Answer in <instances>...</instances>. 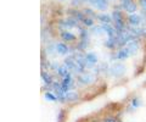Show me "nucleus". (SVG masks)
<instances>
[{"label": "nucleus", "mask_w": 146, "mask_h": 122, "mask_svg": "<svg viewBox=\"0 0 146 122\" xmlns=\"http://www.w3.org/2000/svg\"><path fill=\"white\" fill-rule=\"evenodd\" d=\"M61 87L63 89V92H68L72 87H73V79L71 76H67V77H63V81L61 83Z\"/></svg>", "instance_id": "f257e3e1"}, {"label": "nucleus", "mask_w": 146, "mask_h": 122, "mask_svg": "<svg viewBox=\"0 0 146 122\" xmlns=\"http://www.w3.org/2000/svg\"><path fill=\"white\" fill-rule=\"evenodd\" d=\"M111 73L113 76H116V77H118V76H121L123 72H124V66L121 65V64H115L111 66Z\"/></svg>", "instance_id": "f03ea898"}, {"label": "nucleus", "mask_w": 146, "mask_h": 122, "mask_svg": "<svg viewBox=\"0 0 146 122\" xmlns=\"http://www.w3.org/2000/svg\"><path fill=\"white\" fill-rule=\"evenodd\" d=\"M90 3L99 10H106L108 6L107 0H90Z\"/></svg>", "instance_id": "7ed1b4c3"}, {"label": "nucleus", "mask_w": 146, "mask_h": 122, "mask_svg": "<svg viewBox=\"0 0 146 122\" xmlns=\"http://www.w3.org/2000/svg\"><path fill=\"white\" fill-rule=\"evenodd\" d=\"M101 27H102L104 32H105V33H107L108 38H113V37H116V34H115V29H116V28H112L111 26H108V23H104Z\"/></svg>", "instance_id": "20e7f679"}, {"label": "nucleus", "mask_w": 146, "mask_h": 122, "mask_svg": "<svg viewBox=\"0 0 146 122\" xmlns=\"http://www.w3.org/2000/svg\"><path fill=\"white\" fill-rule=\"evenodd\" d=\"M128 56H130V51L128 48H123L117 53V59L118 60H125Z\"/></svg>", "instance_id": "39448f33"}, {"label": "nucleus", "mask_w": 146, "mask_h": 122, "mask_svg": "<svg viewBox=\"0 0 146 122\" xmlns=\"http://www.w3.org/2000/svg\"><path fill=\"white\" fill-rule=\"evenodd\" d=\"M56 50H57L58 54H61V55H66V54H68V51H70V49H68V47L66 44L58 43L56 45Z\"/></svg>", "instance_id": "423d86ee"}, {"label": "nucleus", "mask_w": 146, "mask_h": 122, "mask_svg": "<svg viewBox=\"0 0 146 122\" xmlns=\"http://www.w3.org/2000/svg\"><path fill=\"white\" fill-rule=\"evenodd\" d=\"M128 49H129V51H130V55H134V54L138 51V49H139V45H138V43L135 42V40L133 39V40H130L129 43H128V47H127Z\"/></svg>", "instance_id": "0eeeda50"}, {"label": "nucleus", "mask_w": 146, "mask_h": 122, "mask_svg": "<svg viewBox=\"0 0 146 122\" xmlns=\"http://www.w3.org/2000/svg\"><path fill=\"white\" fill-rule=\"evenodd\" d=\"M57 72L58 75L61 76V77H67V76H70V71H68V66L65 64L63 66H60L57 69Z\"/></svg>", "instance_id": "6e6552de"}, {"label": "nucleus", "mask_w": 146, "mask_h": 122, "mask_svg": "<svg viewBox=\"0 0 146 122\" xmlns=\"http://www.w3.org/2000/svg\"><path fill=\"white\" fill-rule=\"evenodd\" d=\"M128 20H129V23L131 26H138V25H140V22H141L140 16H138V15H130Z\"/></svg>", "instance_id": "1a4fd4ad"}, {"label": "nucleus", "mask_w": 146, "mask_h": 122, "mask_svg": "<svg viewBox=\"0 0 146 122\" xmlns=\"http://www.w3.org/2000/svg\"><path fill=\"white\" fill-rule=\"evenodd\" d=\"M85 57H86V61H88L89 65H94V64H96L98 62V56L95 55V54H93V53H89Z\"/></svg>", "instance_id": "9d476101"}, {"label": "nucleus", "mask_w": 146, "mask_h": 122, "mask_svg": "<svg viewBox=\"0 0 146 122\" xmlns=\"http://www.w3.org/2000/svg\"><path fill=\"white\" fill-rule=\"evenodd\" d=\"M61 37H62L63 40H67V42H72V40L76 39L74 34H72V33H70V32H66V31L61 33Z\"/></svg>", "instance_id": "9b49d317"}, {"label": "nucleus", "mask_w": 146, "mask_h": 122, "mask_svg": "<svg viewBox=\"0 0 146 122\" xmlns=\"http://www.w3.org/2000/svg\"><path fill=\"white\" fill-rule=\"evenodd\" d=\"M91 81H93V77H91L90 75H83V76H80V78H79V82L84 83V84L90 83Z\"/></svg>", "instance_id": "f8f14e48"}, {"label": "nucleus", "mask_w": 146, "mask_h": 122, "mask_svg": "<svg viewBox=\"0 0 146 122\" xmlns=\"http://www.w3.org/2000/svg\"><path fill=\"white\" fill-rule=\"evenodd\" d=\"M98 19H99V21L104 22V23H110V22H111V17L108 15H99Z\"/></svg>", "instance_id": "ddd939ff"}, {"label": "nucleus", "mask_w": 146, "mask_h": 122, "mask_svg": "<svg viewBox=\"0 0 146 122\" xmlns=\"http://www.w3.org/2000/svg\"><path fill=\"white\" fill-rule=\"evenodd\" d=\"M42 77H43V81H44V82L46 83V84H51V83H52V79L50 78V76L46 73V72H43V73H42Z\"/></svg>", "instance_id": "4468645a"}, {"label": "nucleus", "mask_w": 146, "mask_h": 122, "mask_svg": "<svg viewBox=\"0 0 146 122\" xmlns=\"http://www.w3.org/2000/svg\"><path fill=\"white\" fill-rule=\"evenodd\" d=\"M45 99L49 101H56L57 100V95H55L52 93H46L45 94Z\"/></svg>", "instance_id": "2eb2a0df"}, {"label": "nucleus", "mask_w": 146, "mask_h": 122, "mask_svg": "<svg viewBox=\"0 0 146 122\" xmlns=\"http://www.w3.org/2000/svg\"><path fill=\"white\" fill-rule=\"evenodd\" d=\"M67 99H68V100H71V101L77 100V99H78V94L73 93V92H70V93H67Z\"/></svg>", "instance_id": "dca6fc26"}, {"label": "nucleus", "mask_w": 146, "mask_h": 122, "mask_svg": "<svg viewBox=\"0 0 146 122\" xmlns=\"http://www.w3.org/2000/svg\"><path fill=\"white\" fill-rule=\"evenodd\" d=\"M83 23L85 26H93L94 21H93V19H90V17H85V19L83 20Z\"/></svg>", "instance_id": "f3484780"}, {"label": "nucleus", "mask_w": 146, "mask_h": 122, "mask_svg": "<svg viewBox=\"0 0 146 122\" xmlns=\"http://www.w3.org/2000/svg\"><path fill=\"white\" fill-rule=\"evenodd\" d=\"M140 105V101H139V99L138 98H135L133 101H131V107H133V109H136V107H138Z\"/></svg>", "instance_id": "a211bd4d"}, {"label": "nucleus", "mask_w": 146, "mask_h": 122, "mask_svg": "<svg viewBox=\"0 0 146 122\" xmlns=\"http://www.w3.org/2000/svg\"><path fill=\"white\" fill-rule=\"evenodd\" d=\"M85 13H88V15H90V16H95L94 11H91L90 9H85Z\"/></svg>", "instance_id": "6ab92c4d"}, {"label": "nucleus", "mask_w": 146, "mask_h": 122, "mask_svg": "<svg viewBox=\"0 0 146 122\" xmlns=\"http://www.w3.org/2000/svg\"><path fill=\"white\" fill-rule=\"evenodd\" d=\"M140 4H141V6H143L144 10H146V0H140Z\"/></svg>", "instance_id": "aec40b11"}, {"label": "nucleus", "mask_w": 146, "mask_h": 122, "mask_svg": "<svg viewBox=\"0 0 146 122\" xmlns=\"http://www.w3.org/2000/svg\"><path fill=\"white\" fill-rule=\"evenodd\" d=\"M105 122H117L115 119H113V117H108V119H106L105 120Z\"/></svg>", "instance_id": "412c9836"}, {"label": "nucleus", "mask_w": 146, "mask_h": 122, "mask_svg": "<svg viewBox=\"0 0 146 122\" xmlns=\"http://www.w3.org/2000/svg\"><path fill=\"white\" fill-rule=\"evenodd\" d=\"M80 1H90V0H80Z\"/></svg>", "instance_id": "4be33fe9"}, {"label": "nucleus", "mask_w": 146, "mask_h": 122, "mask_svg": "<svg viewBox=\"0 0 146 122\" xmlns=\"http://www.w3.org/2000/svg\"><path fill=\"white\" fill-rule=\"evenodd\" d=\"M62 1H65V0H62Z\"/></svg>", "instance_id": "5701e85b"}]
</instances>
